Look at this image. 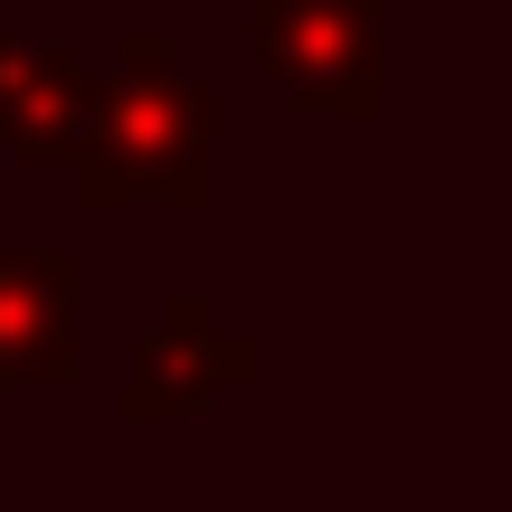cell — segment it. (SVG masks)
Wrapping results in <instances>:
<instances>
[{
	"mask_svg": "<svg viewBox=\"0 0 512 512\" xmlns=\"http://www.w3.org/2000/svg\"><path fill=\"white\" fill-rule=\"evenodd\" d=\"M76 209H209L219 200V143H209V86H190L171 67V48L152 29H133L114 48V76L95 86L86 143H76Z\"/></svg>",
	"mask_w": 512,
	"mask_h": 512,
	"instance_id": "obj_1",
	"label": "cell"
},
{
	"mask_svg": "<svg viewBox=\"0 0 512 512\" xmlns=\"http://www.w3.org/2000/svg\"><path fill=\"white\" fill-rule=\"evenodd\" d=\"M76 285H86V266L67 247H0V380L10 389H67L86 370Z\"/></svg>",
	"mask_w": 512,
	"mask_h": 512,
	"instance_id": "obj_4",
	"label": "cell"
},
{
	"mask_svg": "<svg viewBox=\"0 0 512 512\" xmlns=\"http://www.w3.org/2000/svg\"><path fill=\"white\" fill-rule=\"evenodd\" d=\"M48 512H105V503H48Z\"/></svg>",
	"mask_w": 512,
	"mask_h": 512,
	"instance_id": "obj_6",
	"label": "cell"
},
{
	"mask_svg": "<svg viewBox=\"0 0 512 512\" xmlns=\"http://www.w3.org/2000/svg\"><path fill=\"white\" fill-rule=\"evenodd\" d=\"M95 114V67L38 38H0V152L10 162H76Z\"/></svg>",
	"mask_w": 512,
	"mask_h": 512,
	"instance_id": "obj_5",
	"label": "cell"
},
{
	"mask_svg": "<svg viewBox=\"0 0 512 512\" xmlns=\"http://www.w3.org/2000/svg\"><path fill=\"white\" fill-rule=\"evenodd\" d=\"M247 370H256V342H238L209 313V294H171L152 313V332L133 342V370L114 389V408H124V427H162V418H190V408L228 399Z\"/></svg>",
	"mask_w": 512,
	"mask_h": 512,
	"instance_id": "obj_3",
	"label": "cell"
},
{
	"mask_svg": "<svg viewBox=\"0 0 512 512\" xmlns=\"http://www.w3.org/2000/svg\"><path fill=\"white\" fill-rule=\"evenodd\" d=\"M256 67L285 76L323 114H370L389 105V10L380 0H247Z\"/></svg>",
	"mask_w": 512,
	"mask_h": 512,
	"instance_id": "obj_2",
	"label": "cell"
}]
</instances>
